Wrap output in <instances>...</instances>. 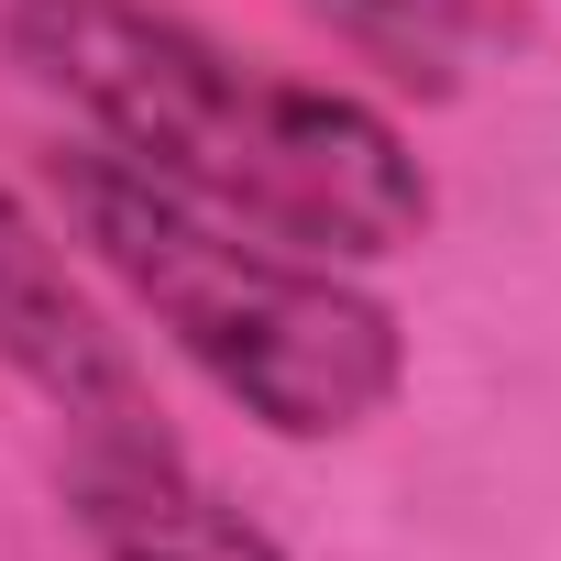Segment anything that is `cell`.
<instances>
[{"label": "cell", "mask_w": 561, "mask_h": 561, "mask_svg": "<svg viewBox=\"0 0 561 561\" xmlns=\"http://www.w3.org/2000/svg\"><path fill=\"white\" fill-rule=\"evenodd\" d=\"M67 506L100 561H287L198 462L187 440H122V451H67Z\"/></svg>", "instance_id": "277c9868"}, {"label": "cell", "mask_w": 561, "mask_h": 561, "mask_svg": "<svg viewBox=\"0 0 561 561\" xmlns=\"http://www.w3.org/2000/svg\"><path fill=\"white\" fill-rule=\"evenodd\" d=\"M45 187H56L67 231L89 242V264L253 430L342 440L408 386L397 309L364 298L331 253H298V242L253 231V220H220V209L176 198L165 176L100 154L89 133H67L45 154Z\"/></svg>", "instance_id": "7a4b0ae2"}, {"label": "cell", "mask_w": 561, "mask_h": 561, "mask_svg": "<svg viewBox=\"0 0 561 561\" xmlns=\"http://www.w3.org/2000/svg\"><path fill=\"white\" fill-rule=\"evenodd\" d=\"M331 12L419 89H451V67L495 34V0H331Z\"/></svg>", "instance_id": "5b68a950"}, {"label": "cell", "mask_w": 561, "mask_h": 561, "mask_svg": "<svg viewBox=\"0 0 561 561\" xmlns=\"http://www.w3.org/2000/svg\"><path fill=\"white\" fill-rule=\"evenodd\" d=\"M0 364H12V375L56 408L67 451L176 440V430H165V408H154V375H144L133 331L78 287L67 242H56L12 187H0Z\"/></svg>", "instance_id": "3957f363"}, {"label": "cell", "mask_w": 561, "mask_h": 561, "mask_svg": "<svg viewBox=\"0 0 561 561\" xmlns=\"http://www.w3.org/2000/svg\"><path fill=\"white\" fill-rule=\"evenodd\" d=\"M0 45L100 154L165 176L176 198H198L220 220H253L331 264H375L430 231V165L408 154V133L375 100L231 56L187 12H154V0H12Z\"/></svg>", "instance_id": "6da1fadb"}]
</instances>
